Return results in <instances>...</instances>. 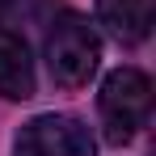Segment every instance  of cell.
<instances>
[{
  "mask_svg": "<svg viewBox=\"0 0 156 156\" xmlns=\"http://www.w3.org/2000/svg\"><path fill=\"white\" fill-rule=\"evenodd\" d=\"M101 38L80 13H59L47 30V72L59 89H80L97 72Z\"/></svg>",
  "mask_w": 156,
  "mask_h": 156,
  "instance_id": "cell-1",
  "label": "cell"
},
{
  "mask_svg": "<svg viewBox=\"0 0 156 156\" xmlns=\"http://www.w3.org/2000/svg\"><path fill=\"white\" fill-rule=\"evenodd\" d=\"M97 110H101V122H105V139L110 144H131L152 114V80L139 68H114L101 80Z\"/></svg>",
  "mask_w": 156,
  "mask_h": 156,
  "instance_id": "cell-2",
  "label": "cell"
},
{
  "mask_svg": "<svg viewBox=\"0 0 156 156\" xmlns=\"http://www.w3.org/2000/svg\"><path fill=\"white\" fill-rule=\"evenodd\" d=\"M13 156H97V144L72 114H38L21 127Z\"/></svg>",
  "mask_w": 156,
  "mask_h": 156,
  "instance_id": "cell-3",
  "label": "cell"
},
{
  "mask_svg": "<svg viewBox=\"0 0 156 156\" xmlns=\"http://www.w3.org/2000/svg\"><path fill=\"white\" fill-rule=\"evenodd\" d=\"M0 97L9 101L34 97V59L26 38H17L13 30H0Z\"/></svg>",
  "mask_w": 156,
  "mask_h": 156,
  "instance_id": "cell-4",
  "label": "cell"
},
{
  "mask_svg": "<svg viewBox=\"0 0 156 156\" xmlns=\"http://www.w3.org/2000/svg\"><path fill=\"white\" fill-rule=\"evenodd\" d=\"M97 17L122 47H139L152 34V0H97Z\"/></svg>",
  "mask_w": 156,
  "mask_h": 156,
  "instance_id": "cell-5",
  "label": "cell"
},
{
  "mask_svg": "<svg viewBox=\"0 0 156 156\" xmlns=\"http://www.w3.org/2000/svg\"><path fill=\"white\" fill-rule=\"evenodd\" d=\"M9 4H13V0H0V13H4V9H9Z\"/></svg>",
  "mask_w": 156,
  "mask_h": 156,
  "instance_id": "cell-6",
  "label": "cell"
}]
</instances>
